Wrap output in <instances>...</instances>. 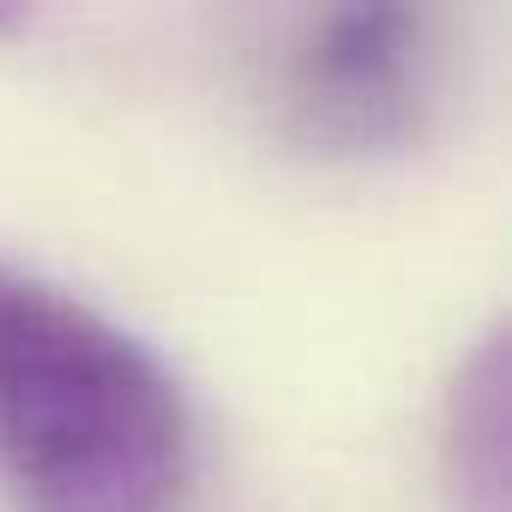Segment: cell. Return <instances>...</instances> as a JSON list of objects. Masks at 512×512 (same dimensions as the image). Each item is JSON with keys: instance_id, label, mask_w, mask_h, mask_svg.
I'll return each mask as SVG.
<instances>
[{"instance_id": "obj_1", "label": "cell", "mask_w": 512, "mask_h": 512, "mask_svg": "<svg viewBox=\"0 0 512 512\" xmlns=\"http://www.w3.org/2000/svg\"><path fill=\"white\" fill-rule=\"evenodd\" d=\"M193 458V404L145 338L0 266V476L25 512H175Z\"/></svg>"}, {"instance_id": "obj_2", "label": "cell", "mask_w": 512, "mask_h": 512, "mask_svg": "<svg viewBox=\"0 0 512 512\" xmlns=\"http://www.w3.org/2000/svg\"><path fill=\"white\" fill-rule=\"evenodd\" d=\"M440 103V25L416 7L302 13L272 55V121L320 157L410 145Z\"/></svg>"}, {"instance_id": "obj_3", "label": "cell", "mask_w": 512, "mask_h": 512, "mask_svg": "<svg viewBox=\"0 0 512 512\" xmlns=\"http://www.w3.org/2000/svg\"><path fill=\"white\" fill-rule=\"evenodd\" d=\"M458 476L482 488V506L500 512V458H506V392H500V344L482 350V362L458 380Z\"/></svg>"}]
</instances>
